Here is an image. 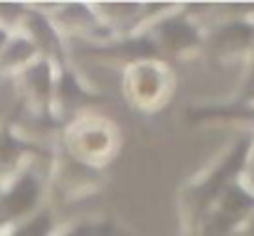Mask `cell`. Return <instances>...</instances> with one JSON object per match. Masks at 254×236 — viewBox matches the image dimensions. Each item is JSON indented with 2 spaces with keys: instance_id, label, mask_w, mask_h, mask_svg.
<instances>
[{
  "instance_id": "cell-1",
  "label": "cell",
  "mask_w": 254,
  "mask_h": 236,
  "mask_svg": "<svg viewBox=\"0 0 254 236\" xmlns=\"http://www.w3.org/2000/svg\"><path fill=\"white\" fill-rule=\"evenodd\" d=\"M121 148V133L114 121L99 113H82L64 123L60 150L69 157L84 162L94 170H101L111 162Z\"/></svg>"
},
{
  "instance_id": "cell-2",
  "label": "cell",
  "mask_w": 254,
  "mask_h": 236,
  "mask_svg": "<svg viewBox=\"0 0 254 236\" xmlns=\"http://www.w3.org/2000/svg\"><path fill=\"white\" fill-rule=\"evenodd\" d=\"M121 89L126 101L138 111H156L173 91V74L161 59H138L124 67Z\"/></svg>"
},
{
  "instance_id": "cell-3",
  "label": "cell",
  "mask_w": 254,
  "mask_h": 236,
  "mask_svg": "<svg viewBox=\"0 0 254 236\" xmlns=\"http://www.w3.org/2000/svg\"><path fill=\"white\" fill-rule=\"evenodd\" d=\"M45 177L30 162L5 185H0V229H10L45 207Z\"/></svg>"
},
{
  "instance_id": "cell-4",
  "label": "cell",
  "mask_w": 254,
  "mask_h": 236,
  "mask_svg": "<svg viewBox=\"0 0 254 236\" xmlns=\"http://www.w3.org/2000/svg\"><path fill=\"white\" fill-rule=\"evenodd\" d=\"M143 37H148L156 54H166L173 59L195 54L205 47V30L183 7H173L168 15L148 25Z\"/></svg>"
},
{
  "instance_id": "cell-5",
  "label": "cell",
  "mask_w": 254,
  "mask_h": 236,
  "mask_svg": "<svg viewBox=\"0 0 254 236\" xmlns=\"http://www.w3.org/2000/svg\"><path fill=\"white\" fill-rule=\"evenodd\" d=\"M45 10H47L55 30L62 35V40H74V42L94 47V45L111 42L116 37L109 27H104L99 22L91 5H86V2H62L55 7H45Z\"/></svg>"
},
{
  "instance_id": "cell-6",
  "label": "cell",
  "mask_w": 254,
  "mask_h": 236,
  "mask_svg": "<svg viewBox=\"0 0 254 236\" xmlns=\"http://www.w3.org/2000/svg\"><path fill=\"white\" fill-rule=\"evenodd\" d=\"M55 77H57V67L42 57L12 77L20 103H25L32 111V116H37V118H52Z\"/></svg>"
},
{
  "instance_id": "cell-7",
  "label": "cell",
  "mask_w": 254,
  "mask_h": 236,
  "mask_svg": "<svg viewBox=\"0 0 254 236\" xmlns=\"http://www.w3.org/2000/svg\"><path fill=\"white\" fill-rule=\"evenodd\" d=\"M205 47L220 59L250 57L254 49V20L237 15L225 17L210 32H205Z\"/></svg>"
},
{
  "instance_id": "cell-8",
  "label": "cell",
  "mask_w": 254,
  "mask_h": 236,
  "mask_svg": "<svg viewBox=\"0 0 254 236\" xmlns=\"http://www.w3.org/2000/svg\"><path fill=\"white\" fill-rule=\"evenodd\" d=\"M50 180L55 185V189L67 197V199H79L91 194L99 182H101V170H94L84 162L69 157L67 153H57L55 162H52V170H50Z\"/></svg>"
},
{
  "instance_id": "cell-9",
  "label": "cell",
  "mask_w": 254,
  "mask_h": 236,
  "mask_svg": "<svg viewBox=\"0 0 254 236\" xmlns=\"http://www.w3.org/2000/svg\"><path fill=\"white\" fill-rule=\"evenodd\" d=\"M15 32H22L37 49V54L55 67H64V40L50 22V15L45 7H27L20 27Z\"/></svg>"
},
{
  "instance_id": "cell-10",
  "label": "cell",
  "mask_w": 254,
  "mask_h": 236,
  "mask_svg": "<svg viewBox=\"0 0 254 236\" xmlns=\"http://www.w3.org/2000/svg\"><path fill=\"white\" fill-rule=\"evenodd\" d=\"M94 101V94L79 81V77L69 67H60L55 77V101H52V118H77L89 113V103ZM64 121V123H67Z\"/></svg>"
},
{
  "instance_id": "cell-11",
  "label": "cell",
  "mask_w": 254,
  "mask_h": 236,
  "mask_svg": "<svg viewBox=\"0 0 254 236\" xmlns=\"http://www.w3.org/2000/svg\"><path fill=\"white\" fill-rule=\"evenodd\" d=\"M35 155V145L20 136L15 123L0 126V185H5L10 177H15L22 167H27V157Z\"/></svg>"
},
{
  "instance_id": "cell-12",
  "label": "cell",
  "mask_w": 254,
  "mask_h": 236,
  "mask_svg": "<svg viewBox=\"0 0 254 236\" xmlns=\"http://www.w3.org/2000/svg\"><path fill=\"white\" fill-rule=\"evenodd\" d=\"M141 7H143V2H94L91 5L99 22L104 27H109L114 35L119 30L131 32L141 22Z\"/></svg>"
},
{
  "instance_id": "cell-13",
  "label": "cell",
  "mask_w": 254,
  "mask_h": 236,
  "mask_svg": "<svg viewBox=\"0 0 254 236\" xmlns=\"http://www.w3.org/2000/svg\"><path fill=\"white\" fill-rule=\"evenodd\" d=\"M35 59H40L35 45L22 32H12L10 40L5 42L2 52H0V77L12 79L15 74H20L27 64H32Z\"/></svg>"
},
{
  "instance_id": "cell-14",
  "label": "cell",
  "mask_w": 254,
  "mask_h": 236,
  "mask_svg": "<svg viewBox=\"0 0 254 236\" xmlns=\"http://www.w3.org/2000/svg\"><path fill=\"white\" fill-rule=\"evenodd\" d=\"M2 236H55V214L50 209H42L37 212L35 217L10 227V229H2Z\"/></svg>"
},
{
  "instance_id": "cell-15",
  "label": "cell",
  "mask_w": 254,
  "mask_h": 236,
  "mask_svg": "<svg viewBox=\"0 0 254 236\" xmlns=\"http://www.w3.org/2000/svg\"><path fill=\"white\" fill-rule=\"evenodd\" d=\"M109 232H111V224L84 219V222H77L74 227H67L64 232H60L55 236H106Z\"/></svg>"
},
{
  "instance_id": "cell-16",
  "label": "cell",
  "mask_w": 254,
  "mask_h": 236,
  "mask_svg": "<svg viewBox=\"0 0 254 236\" xmlns=\"http://www.w3.org/2000/svg\"><path fill=\"white\" fill-rule=\"evenodd\" d=\"M25 10L27 7L20 5V2H0V27L15 32L20 27V20H22Z\"/></svg>"
},
{
  "instance_id": "cell-17",
  "label": "cell",
  "mask_w": 254,
  "mask_h": 236,
  "mask_svg": "<svg viewBox=\"0 0 254 236\" xmlns=\"http://www.w3.org/2000/svg\"><path fill=\"white\" fill-rule=\"evenodd\" d=\"M250 192L254 194V143L247 145V153L242 160V170H240V177H237Z\"/></svg>"
},
{
  "instance_id": "cell-18",
  "label": "cell",
  "mask_w": 254,
  "mask_h": 236,
  "mask_svg": "<svg viewBox=\"0 0 254 236\" xmlns=\"http://www.w3.org/2000/svg\"><path fill=\"white\" fill-rule=\"evenodd\" d=\"M237 232H240V236H254V209L245 217V222L240 224V229H237Z\"/></svg>"
},
{
  "instance_id": "cell-19",
  "label": "cell",
  "mask_w": 254,
  "mask_h": 236,
  "mask_svg": "<svg viewBox=\"0 0 254 236\" xmlns=\"http://www.w3.org/2000/svg\"><path fill=\"white\" fill-rule=\"evenodd\" d=\"M10 35H12L10 30H5V27H0V52H2V47H5V42L10 40Z\"/></svg>"
},
{
  "instance_id": "cell-20",
  "label": "cell",
  "mask_w": 254,
  "mask_h": 236,
  "mask_svg": "<svg viewBox=\"0 0 254 236\" xmlns=\"http://www.w3.org/2000/svg\"><path fill=\"white\" fill-rule=\"evenodd\" d=\"M2 234H5V232H2V229H0V236H2Z\"/></svg>"
}]
</instances>
